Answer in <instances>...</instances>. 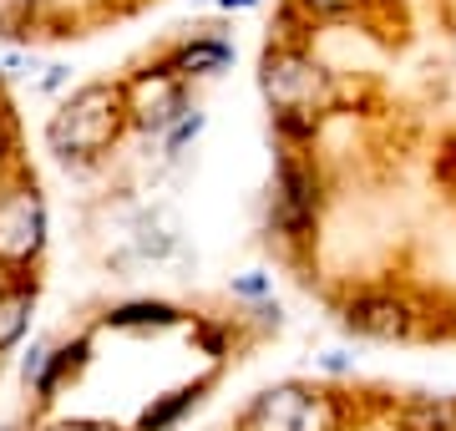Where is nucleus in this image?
Segmentation results:
<instances>
[{"label":"nucleus","instance_id":"obj_1","mask_svg":"<svg viewBox=\"0 0 456 431\" xmlns=\"http://www.w3.org/2000/svg\"><path fill=\"white\" fill-rule=\"evenodd\" d=\"M259 92L274 112L284 137H314L320 117L340 102V82L335 71L314 56L299 36H279L259 56Z\"/></svg>","mask_w":456,"mask_h":431},{"label":"nucleus","instance_id":"obj_2","mask_svg":"<svg viewBox=\"0 0 456 431\" xmlns=\"http://www.w3.org/2000/svg\"><path fill=\"white\" fill-rule=\"evenodd\" d=\"M122 127H132L127 92L117 82H86L56 107V117L46 122V142L56 152V163L86 167V163H97V158L112 152Z\"/></svg>","mask_w":456,"mask_h":431},{"label":"nucleus","instance_id":"obj_3","mask_svg":"<svg viewBox=\"0 0 456 431\" xmlns=\"http://www.w3.org/2000/svg\"><path fill=\"white\" fill-rule=\"evenodd\" d=\"M46 249V199L31 173H0V274H31Z\"/></svg>","mask_w":456,"mask_h":431},{"label":"nucleus","instance_id":"obj_4","mask_svg":"<svg viewBox=\"0 0 456 431\" xmlns=\"http://www.w3.org/2000/svg\"><path fill=\"white\" fill-rule=\"evenodd\" d=\"M239 431H335V391L305 381L269 386L254 396Z\"/></svg>","mask_w":456,"mask_h":431},{"label":"nucleus","instance_id":"obj_5","mask_svg":"<svg viewBox=\"0 0 456 431\" xmlns=\"http://www.w3.org/2000/svg\"><path fill=\"white\" fill-rule=\"evenodd\" d=\"M314 224H320V173L310 158L284 152L274 173V193H269V229L299 244L314 233Z\"/></svg>","mask_w":456,"mask_h":431},{"label":"nucleus","instance_id":"obj_6","mask_svg":"<svg viewBox=\"0 0 456 431\" xmlns=\"http://www.w3.org/2000/svg\"><path fill=\"white\" fill-rule=\"evenodd\" d=\"M188 86H193V82H183L167 61H163V67L137 71V77H127V82H122V92H127L132 127L163 137L173 122H183V117L193 112V107H188Z\"/></svg>","mask_w":456,"mask_h":431},{"label":"nucleus","instance_id":"obj_7","mask_svg":"<svg viewBox=\"0 0 456 431\" xmlns=\"http://www.w3.org/2000/svg\"><path fill=\"white\" fill-rule=\"evenodd\" d=\"M340 325L350 335H360V340H406V335L416 330V310H411V299H401V295L365 289V295H355L340 310Z\"/></svg>","mask_w":456,"mask_h":431},{"label":"nucleus","instance_id":"obj_8","mask_svg":"<svg viewBox=\"0 0 456 431\" xmlns=\"http://www.w3.org/2000/svg\"><path fill=\"white\" fill-rule=\"evenodd\" d=\"M167 67L178 71L183 82H203V77H218V71L233 67V46L224 36H188L167 51Z\"/></svg>","mask_w":456,"mask_h":431},{"label":"nucleus","instance_id":"obj_9","mask_svg":"<svg viewBox=\"0 0 456 431\" xmlns=\"http://www.w3.org/2000/svg\"><path fill=\"white\" fill-rule=\"evenodd\" d=\"M31 310H36V280L11 274L0 284V350H11L20 335L31 330Z\"/></svg>","mask_w":456,"mask_h":431},{"label":"nucleus","instance_id":"obj_10","mask_svg":"<svg viewBox=\"0 0 456 431\" xmlns=\"http://www.w3.org/2000/svg\"><path fill=\"white\" fill-rule=\"evenodd\" d=\"M107 325L112 330H167V325H183V310L167 299H132V305L107 310Z\"/></svg>","mask_w":456,"mask_h":431},{"label":"nucleus","instance_id":"obj_11","mask_svg":"<svg viewBox=\"0 0 456 431\" xmlns=\"http://www.w3.org/2000/svg\"><path fill=\"white\" fill-rule=\"evenodd\" d=\"M203 391H208V381H193V386H178V391H167L163 401H152V406L137 416V431H167V427H178L183 416L193 411L198 401H203Z\"/></svg>","mask_w":456,"mask_h":431},{"label":"nucleus","instance_id":"obj_12","mask_svg":"<svg viewBox=\"0 0 456 431\" xmlns=\"http://www.w3.org/2000/svg\"><path fill=\"white\" fill-rule=\"evenodd\" d=\"M86 350H92L86 340H71V346L51 350L46 370H41V381H36V396H41V401L56 396V391H61V386H66V381H71V376H77V370L86 365Z\"/></svg>","mask_w":456,"mask_h":431},{"label":"nucleus","instance_id":"obj_13","mask_svg":"<svg viewBox=\"0 0 456 431\" xmlns=\"http://www.w3.org/2000/svg\"><path fill=\"white\" fill-rule=\"evenodd\" d=\"M401 431H456V401L416 396L406 411H401Z\"/></svg>","mask_w":456,"mask_h":431},{"label":"nucleus","instance_id":"obj_14","mask_svg":"<svg viewBox=\"0 0 456 431\" xmlns=\"http://www.w3.org/2000/svg\"><path fill=\"white\" fill-rule=\"evenodd\" d=\"M289 5L305 26H340V20H355L370 11V0H289Z\"/></svg>","mask_w":456,"mask_h":431},{"label":"nucleus","instance_id":"obj_15","mask_svg":"<svg viewBox=\"0 0 456 431\" xmlns=\"http://www.w3.org/2000/svg\"><path fill=\"white\" fill-rule=\"evenodd\" d=\"M41 20V0H0V36H26Z\"/></svg>","mask_w":456,"mask_h":431},{"label":"nucleus","instance_id":"obj_16","mask_svg":"<svg viewBox=\"0 0 456 431\" xmlns=\"http://www.w3.org/2000/svg\"><path fill=\"white\" fill-rule=\"evenodd\" d=\"M198 133H203V112H198V107H193V112L183 117V122H173V127H167V133H163V142H167V152L178 158V152L188 148V142H193Z\"/></svg>","mask_w":456,"mask_h":431},{"label":"nucleus","instance_id":"obj_17","mask_svg":"<svg viewBox=\"0 0 456 431\" xmlns=\"http://www.w3.org/2000/svg\"><path fill=\"white\" fill-rule=\"evenodd\" d=\"M11 152H16V122H11V112H5V102H0V173H11Z\"/></svg>","mask_w":456,"mask_h":431},{"label":"nucleus","instance_id":"obj_18","mask_svg":"<svg viewBox=\"0 0 456 431\" xmlns=\"http://www.w3.org/2000/svg\"><path fill=\"white\" fill-rule=\"evenodd\" d=\"M51 431H117L107 421H66V427H51Z\"/></svg>","mask_w":456,"mask_h":431},{"label":"nucleus","instance_id":"obj_19","mask_svg":"<svg viewBox=\"0 0 456 431\" xmlns=\"http://www.w3.org/2000/svg\"><path fill=\"white\" fill-rule=\"evenodd\" d=\"M224 11H248V5H259V0H218Z\"/></svg>","mask_w":456,"mask_h":431}]
</instances>
